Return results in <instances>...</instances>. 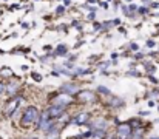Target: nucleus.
<instances>
[{
	"mask_svg": "<svg viewBox=\"0 0 159 139\" xmlns=\"http://www.w3.org/2000/svg\"><path fill=\"white\" fill-rule=\"evenodd\" d=\"M37 118H39V111H37V108L36 107H28L26 110H25V113H23V124L25 125H28V124H33L34 121H37Z\"/></svg>",
	"mask_w": 159,
	"mask_h": 139,
	"instance_id": "obj_1",
	"label": "nucleus"
},
{
	"mask_svg": "<svg viewBox=\"0 0 159 139\" xmlns=\"http://www.w3.org/2000/svg\"><path fill=\"white\" fill-rule=\"evenodd\" d=\"M117 133H119V136L122 139L128 138L131 135V125L130 124H119L117 125Z\"/></svg>",
	"mask_w": 159,
	"mask_h": 139,
	"instance_id": "obj_2",
	"label": "nucleus"
},
{
	"mask_svg": "<svg viewBox=\"0 0 159 139\" xmlns=\"http://www.w3.org/2000/svg\"><path fill=\"white\" fill-rule=\"evenodd\" d=\"M53 104L56 105H62V107H66L71 104V97L66 96V94H62V96H54L53 97Z\"/></svg>",
	"mask_w": 159,
	"mask_h": 139,
	"instance_id": "obj_3",
	"label": "nucleus"
},
{
	"mask_svg": "<svg viewBox=\"0 0 159 139\" xmlns=\"http://www.w3.org/2000/svg\"><path fill=\"white\" fill-rule=\"evenodd\" d=\"M17 104H19V99H11V100L6 104V107H5V114L11 116V114L16 111V108H17Z\"/></svg>",
	"mask_w": 159,
	"mask_h": 139,
	"instance_id": "obj_4",
	"label": "nucleus"
},
{
	"mask_svg": "<svg viewBox=\"0 0 159 139\" xmlns=\"http://www.w3.org/2000/svg\"><path fill=\"white\" fill-rule=\"evenodd\" d=\"M62 113H63V107L62 105H53L48 110V116L50 118H59Z\"/></svg>",
	"mask_w": 159,
	"mask_h": 139,
	"instance_id": "obj_5",
	"label": "nucleus"
},
{
	"mask_svg": "<svg viewBox=\"0 0 159 139\" xmlns=\"http://www.w3.org/2000/svg\"><path fill=\"white\" fill-rule=\"evenodd\" d=\"M77 97H79V100H82V102H91V100L94 99V96H93L91 91H80Z\"/></svg>",
	"mask_w": 159,
	"mask_h": 139,
	"instance_id": "obj_6",
	"label": "nucleus"
},
{
	"mask_svg": "<svg viewBox=\"0 0 159 139\" xmlns=\"http://www.w3.org/2000/svg\"><path fill=\"white\" fill-rule=\"evenodd\" d=\"M88 119H90V116H88L87 113H80V114H77V116L73 119V124H85Z\"/></svg>",
	"mask_w": 159,
	"mask_h": 139,
	"instance_id": "obj_7",
	"label": "nucleus"
},
{
	"mask_svg": "<svg viewBox=\"0 0 159 139\" xmlns=\"http://www.w3.org/2000/svg\"><path fill=\"white\" fill-rule=\"evenodd\" d=\"M50 125H51V121L48 119V113H45V114H43V118H42V121L39 122V128H42V130H47Z\"/></svg>",
	"mask_w": 159,
	"mask_h": 139,
	"instance_id": "obj_8",
	"label": "nucleus"
},
{
	"mask_svg": "<svg viewBox=\"0 0 159 139\" xmlns=\"http://www.w3.org/2000/svg\"><path fill=\"white\" fill-rule=\"evenodd\" d=\"M62 91L63 93H76V85H73V84H65V85L62 87Z\"/></svg>",
	"mask_w": 159,
	"mask_h": 139,
	"instance_id": "obj_9",
	"label": "nucleus"
},
{
	"mask_svg": "<svg viewBox=\"0 0 159 139\" xmlns=\"http://www.w3.org/2000/svg\"><path fill=\"white\" fill-rule=\"evenodd\" d=\"M94 138L96 139H104L105 138V132H104V130H98L96 135H94Z\"/></svg>",
	"mask_w": 159,
	"mask_h": 139,
	"instance_id": "obj_10",
	"label": "nucleus"
},
{
	"mask_svg": "<svg viewBox=\"0 0 159 139\" xmlns=\"http://www.w3.org/2000/svg\"><path fill=\"white\" fill-rule=\"evenodd\" d=\"M74 73L76 74H84V73H90V70H87V68H77V70H74Z\"/></svg>",
	"mask_w": 159,
	"mask_h": 139,
	"instance_id": "obj_11",
	"label": "nucleus"
},
{
	"mask_svg": "<svg viewBox=\"0 0 159 139\" xmlns=\"http://www.w3.org/2000/svg\"><path fill=\"white\" fill-rule=\"evenodd\" d=\"M57 54H65L66 53V48H65V45H60L59 48H57V51H56Z\"/></svg>",
	"mask_w": 159,
	"mask_h": 139,
	"instance_id": "obj_12",
	"label": "nucleus"
},
{
	"mask_svg": "<svg viewBox=\"0 0 159 139\" xmlns=\"http://www.w3.org/2000/svg\"><path fill=\"white\" fill-rule=\"evenodd\" d=\"M0 73H2V74H3V76H6V77H9V76H11V74H12V73H11V70H9V68H3V71H0Z\"/></svg>",
	"mask_w": 159,
	"mask_h": 139,
	"instance_id": "obj_13",
	"label": "nucleus"
},
{
	"mask_svg": "<svg viewBox=\"0 0 159 139\" xmlns=\"http://www.w3.org/2000/svg\"><path fill=\"white\" fill-rule=\"evenodd\" d=\"M16 88H17V84H11V85H9V88H8V93H9V94H12V93L16 91Z\"/></svg>",
	"mask_w": 159,
	"mask_h": 139,
	"instance_id": "obj_14",
	"label": "nucleus"
},
{
	"mask_svg": "<svg viewBox=\"0 0 159 139\" xmlns=\"http://www.w3.org/2000/svg\"><path fill=\"white\" fill-rule=\"evenodd\" d=\"M94 125H96L98 128H104V127H105V122H104L102 119H99V121H98V122H96Z\"/></svg>",
	"mask_w": 159,
	"mask_h": 139,
	"instance_id": "obj_15",
	"label": "nucleus"
},
{
	"mask_svg": "<svg viewBox=\"0 0 159 139\" xmlns=\"http://www.w3.org/2000/svg\"><path fill=\"white\" fill-rule=\"evenodd\" d=\"M33 79H34V81H37V82H40V81H42V76H40V74L33 73Z\"/></svg>",
	"mask_w": 159,
	"mask_h": 139,
	"instance_id": "obj_16",
	"label": "nucleus"
},
{
	"mask_svg": "<svg viewBox=\"0 0 159 139\" xmlns=\"http://www.w3.org/2000/svg\"><path fill=\"white\" fill-rule=\"evenodd\" d=\"M99 93H104V94H110V91L107 90L105 87H99Z\"/></svg>",
	"mask_w": 159,
	"mask_h": 139,
	"instance_id": "obj_17",
	"label": "nucleus"
},
{
	"mask_svg": "<svg viewBox=\"0 0 159 139\" xmlns=\"http://www.w3.org/2000/svg\"><path fill=\"white\" fill-rule=\"evenodd\" d=\"M63 11H65V8H63V6H59V8H57V14H62Z\"/></svg>",
	"mask_w": 159,
	"mask_h": 139,
	"instance_id": "obj_18",
	"label": "nucleus"
},
{
	"mask_svg": "<svg viewBox=\"0 0 159 139\" xmlns=\"http://www.w3.org/2000/svg\"><path fill=\"white\" fill-rule=\"evenodd\" d=\"M3 91H5V85H3V84L0 82V96L3 94Z\"/></svg>",
	"mask_w": 159,
	"mask_h": 139,
	"instance_id": "obj_19",
	"label": "nucleus"
},
{
	"mask_svg": "<svg viewBox=\"0 0 159 139\" xmlns=\"http://www.w3.org/2000/svg\"><path fill=\"white\" fill-rule=\"evenodd\" d=\"M139 12H141V14H145V12H147V8H139Z\"/></svg>",
	"mask_w": 159,
	"mask_h": 139,
	"instance_id": "obj_20",
	"label": "nucleus"
},
{
	"mask_svg": "<svg viewBox=\"0 0 159 139\" xmlns=\"http://www.w3.org/2000/svg\"><path fill=\"white\" fill-rule=\"evenodd\" d=\"M147 45H148V46H153V45H155V42H153V40H148V42H147Z\"/></svg>",
	"mask_w": 159,
	"mask_h": 139,
	"instance_id": "obj_21",
	"label": "nucleus"
},
{
	"mask_svg": "<svg viewBox=\"0 0 159 139\" xmlns=\"http://www.w3.org/2000/svg\"><path fill=\"white\" fill-rule=\"evenodd\" d=\"M131 49H138V45L136 44H131Z\"/></svg>",
	"mask_w": 159,
	"mask_h": 139,
	"instance_id": "obj_22",
	"label": "nucleus"
},
{
	"mask_svg": "<svg viewBox=\"0 0 159 139\" xmlns=\"http://www.w3.org/2000/svg\"><path fill=\"white\" fill-rule=\"evenodd\" d=\"M152 139H159V138H152Z\"/></svg>",
	"mask_w": 159,
	"mask_h": 139,
	"instance_id": "obj_23",
	"label": "nucleus"
}]
</instances>
